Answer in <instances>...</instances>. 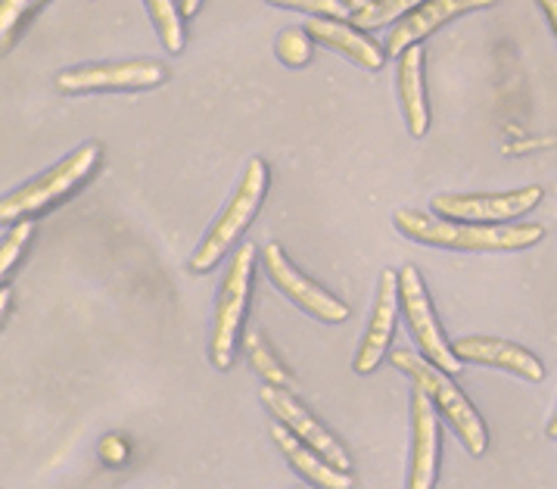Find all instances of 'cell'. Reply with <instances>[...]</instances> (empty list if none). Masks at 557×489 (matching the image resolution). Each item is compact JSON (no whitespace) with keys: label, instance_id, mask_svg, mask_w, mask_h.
Instances as JSON below:
<instances>
[{"label":"cell","instance_id":"obj_11","mask_svg":"<svg viewBox=\"0 0 557 489\" xmlns=\"http://www.w3.org/2000/svg\"><path fill=\"white\" fill-rule=\"evenodd\" d=\"M401 299H399V271L386 268L380 271L377 278V296H374V309L368 318V328L361 337V346H358L356 375H371L380 362L389 353V343L396 337V321H399Z\"/></svg>","mask_w":557,"mask_h":489},{"label":"cell","instance_id":"obj_13","mask_svg":"<svg viewBox=\"0 0 557 489\" xmlns=\"http://www.w3.org/2000/svg\"><path fill=\"white\" fill-rule=\"evenodd\" d=\"M451 350L461 362L502 368V371L530 380V383H542V378H545L542 362L530 350L517 346L511 340H502V337H461L451 343Z\"/></svg>","mask_w":557,"mask_h":489},{"label":"cell","instance_id":"obj_23","mask_svg":"<svg viewBox=\"0 0 557 489\" xmlns=\"http://www.w3.org/2000/svg\"><path fill=\"white\" fill-rule=\"evenodd\" d=\"M45 0H0V32H3V50L13 45L16 28L35 13Z\"/></svg>","mask_w":557,"mask_h":489},{"label":"cell","instance_id":"obj_18","mask_svg":"<svg viewBox=\"0 0 557 489\" xmlns=\"http://www.w3.org/2000/svg\"><path fill=\"white\" fill-rule=\"evenodd\" d=\"M150 20L157 25L159 41L169 53H181L184 50V25H181V3L175 0H144Z\"/></svg>","mask_w":557,"mask_h":489},{"label":"cell","instance_id":"obj_21","mask_svg":"<svg viewBox=\"0 0 557 489\" xmlns=\"http://www.w3.org/2000/svg\"><path fill=\"white\" fill-rule=\"evenodd\" d=\"M312 35L306 28H284L274 41V50H277V60L284 66H306L312 60Z\"/></svg>","mask_w":557,"mask_h":489},{"label":"cell","instance_id":"obj_29","mask_svg":"<svg viewBox=\"0 0 557 489\" xmlns=\"http://www.w3.org/2000/svg\"><path fill=\"white\" fill-rule=\"evenodd\" d=\"M545 433H548V440H557V408L555 415H552V421H548V427H545Z\"/></svg>","mask_w":557,"mask_h":489},{"label":"cell","instance_id":"obj_24","mask_svg":"<svg viewBox=\"0 0 557 489\" xmlns=\"http://www.w3.org/2000/svg\"><path fill=\"white\" fill-rule=\"evenodd\" d=\"M271 7H284V10H302L312 13L318 20H343L349 13V7L343 0H265Z\"/></svg>","mask_w":557,"mask_h":489},{"label":"cell","instance_id":"obj_26","mask_svg":"<svg viewBox=\"0 0 557 489\" xmlns=\"http://www.w3.org/2000/svg\"><path fill=\"white\" fill-rule=\"evenodd\" d=\"M200 3L202 0H181V16H184V20H190V16L200 10Z\"/></svg>","mask_w":557,"mask_h":489},{"label":"cell","instance_id":"obj_27","mask_svg":"<svg viewBox=\"0 0 557 489\" xmlns=\"http://www.w3.org/2000/svg\"><path fill=\"white\" fill-rule=\"evenodd\" d=\"M7 309H10V288L0 290V311H3V318H7Z\"/></svg>","mask_w":557,"mask_h":489},{"label":"cell","instance_id":"obj_25","mask_svg":"<svg viewBox=\"0 0 557 489\" xmlns=\"http://www.w3.org/2000/svg\"><path fill=\"white\" fill-rule=\"evenodd\" d=\"M535 3L545 13V20H548V25H552V32H555L557 38V0H535Z\"/></svg>","mask_w":557,"mask_h":489},{"label":"cell","instance_id":"obj_5","mask_svg":"<svg viewBox=\"0 0 557 489\" xmlns=\"http://www.w3.org/2000/svg\"><path fill=\"white\" fill-rule=\"evenodd\" d=\"M252 271H256V246L244 244L224 271L219 299H215L212 337H209V362L215 371H231L234 356H237V340H240L246 309H249Z\"/></svg>","mask_w":557,"mask_h":489},{"label":"cell","instance_id":"obj_15","mask_svg":"<svg viewBox=\"0 0 557 489\" xmlns=\"http://www.w3.org/2000/svg\"><path fill=\"white\" fill-rule=\"evenodd\" d=\"M271 440L274 445L281 449V455L290 462V467L306 480V484H312L318 489H352L356 487V480H352V474H346V470H339L334 467L321 452H314L312 445H306L299 437H293L290 427H284V424H271Z\"/></svg>","mask_w":557,"mask_h":489},{"label":"cell","instance_id":"obj_3","mask_svg":"<svg viewBox=\"0 0 557 489\" xmlns=\"http://www.w3.org/2000/svg\"><path fill=\"white\" fill-rule=\"evenodd\" d=\"M268 194V166L265 159L252 156L246 162L244 175L237 181V191L234 197L227 200V206L222 209V216L212 222V228L206 231V237L200 241V246L194 249L190 256V268L197 274H206L212 268L222 262L224 256L231 253V246H237V241L244 237V231L252 224L256 212L262 209V200Z\"/></svg>","mask_w":557,"mask_h":489},{"label":"cell","instance_id":"obj_8","mask_svg":"<svg viewBox=\"0 0 557 489\" xmlns=\"http://www.w3.org/2000/svg\"><path fill=\"white\" fill-rule=\"evenodd\" d=\"M262 262H265L271 284L281 290L290 303H296L299 309L309 311L312 318L324 321V325H339V321L349 318V306L343 299H336L334 293H327L321 284H314L312 278H306L287 259V253L281 249V244L262 246Z\"/></svg>","mask_w":557,"mask_h":489},{"label":"cell","instance_id":"obj_28","mask_svg":"<svg viewBox=\"0 0 557 489\" xmlns=\"http://www.w3.org/2000/svg\"><path fill=\"white\" fill-rule=\"evenodd\" d=\"M343 3L349 7V13H358V10H364V7H368L371 0H343Z\"/></svg>","mask_w":557,"mask_h":489},{"label":"cell","instance_id":"obj_2","mask_svg":"<svg viewBox=\"0 0 557 489\" xmlns=\"http://www.w3.org/2000/svg\"><path fill=\"white\" fill-rule=\"evenodd\" d=\"M393 365L399 368L405 378H411L414 387H421L430 402L436 405V412L451 424V430L458 433V440L468 445L470 455H483L490 449V433L486 424L476 415V408L470 400L458 390V383L446 375L443 368H436L433 362H426L411 350H396L393 353Z\"/></svg>","mask_w":557,"mask_h":489},{"label":"cell","instance_id":"obj_4","mask_svg":"<svg viewBox=\"0 0 557 489\" xmlns=\"http://www.w3.org/2000/svg\"><path fill=\"white\" fill-rule=\"evenodd\" d=\"M97 162H100V144H82L66 159H60L50 172L32 179L23 187H16L13 194H7L3 206H0V219L16 224L38 216V212L53 209L57 203L72 197L90 179Z\"/></svg>","mask_w":557,"mask_h":489},{"label":"cell","instance_id":"obj_7","mask_svg":"<svg viewBox=\"0 0 557 489\" xmlns=\"http://www.w3.org/2000/svg\"><path fill=\"white\" fill-rule=\"evenodd\" d=\"M542 197L545 194L539 184L520 187V191H502V194H443V197H433V212L446 222L508 224L533 212Z\"/></svg>","mask_w":557,"mask_h":489},{"label":"cell","instance_id":"obj_19","mask_svg":"<svg viewBox=\"0 0 557 489\" xmlns=\"http://www.w3.org/2000/svg\"><path fill=\"white\" fill-rule=\"evenodd\" d=\"M421 3L426 0H371L364 10H358V13H349V23L356 25V28H383V25L389 23H401L408 13H414Z\"/></svg>","mask_w":557,"mask_h":489},{"label":"cell","instance_id":"obj_1","mask_svg":"<svg viewBox=\"0 0 557 489\" xmlns=\"http://www.w3.org/2000/svg\"><path fill=\"white\" fill-rule=\"evenodd\" d=\"M393 224L414 244L458 249V253H513V249H530L545 237L542 224L446 222L418 209H399L393 216Z\"/></svg>","mask_w":557,"mask_h":489},{"label":"cell","instance_id":"obj_22","mask_svg":"<svg viewBox=\"0 0 557 489\" xmlns=\"http://www.w3.org/2000/svg\"><path fill=\"white\" fill-rule=\"evenodd\" d=\"M32 231H35V224L28 222V219H25V222H16L7 231L3 246H0V274H3V281L10 278L13 266L20 262V256H23L25 246L32 241Z\"/></svg>","mask_w":557,"mask_h":489},{"label":"cell","instance_id":"obj_20","mask_svg":"<svg viewBox=\"0 0 557 489\" xmlns=\"http://www.w3.org/2000/svg\"><path fill=\"white\" fill-rule=\"evenodd\" d=\"M246 356H249V365L256 368V375L271 383V387H287L290 383V375L284 371V365L274 358V353L265 346V340L259 334L246 337Z\"/></svg>","mask_w":557,"mask_h":489},{"label":"cell","instance_id":"obj_14","mask_svg":"<svg viewBox=\"0 0 557 489\" xmlns=\"http://www.w3.org/2000/svg\"><path fill=\"white\" fill-rule=\"evenodd\" d=\"M492 3L495 0H426L414 13H408L401 23L393 25V32L386 35V50L389 53H405L408 47L421 45L424 38L440 32L451 20L473 13V10H483V7H492Z\"/></svg>","mask_w":557,"mask_h":489},{"label":"cell","instance_id":"obj_12","mask_svg":"<svg viewBox=\"0 0 557 489\" xmlns=\"http://www.w3.org/2000/svg\"><path fill=\"white\" fill-rule=\"evenodd\" d=\"M440 474V412L421 387L411 393V465L408 489H433Z\"/></svg>","mask_w":557,"mask_h":489},{"label":"cell","instance_id":"obj_16","mask_svg":"<svg viewBox=\"0 0 557 489\" xmlns=\"http://www.w3.org/2000/svg\"><path fill=\"white\" fill-rule=\"evenodd\" d=\"M306 32L312 35V41L349 57L352 63L368 69V72H377L386 63V50L377 41H371L364 32H358L356 25L343 23V20H318V16H312L306 23Z\"/></svg>","mask_w":557,"mask_h":489},{"label":"cell","instance_id":"obj_6","mask_svg":"<svg viewBox=\"0 0 557 489\" xmlns=\"http://www.w3.org/2000/svg\"><path fill=\"white\" fill-rule=\"evenodd\" d=\"M399 299H401V315L408 321V331L414 337L418 350L426 362H433L436 368H443L446 375H458L465 371V362L455 356L451 343L443 334L440 321H436V311L433 303L426 296L424 278L414 266H405L399 271Z\"/></svg>","mask_w":557,"mask_h":489},{"label":"cell","instance_id":"obj_17","mask_svg":"<svg viewBox=\"0 0 557 489\" xmlns=\"http://www.w3.org/2000/svg\"><path fill=\"white\" fill-rule=\"evenodd\" d=\"M399 97L401 112L408 122V132L421 137L430 129V107H426V85H424V47H408L399 53Z\"/></svg>","mask_w":557,"mask_h":489},{"label":"cell","instance_id":"obj_9","mask_svg":"<svg viewBox=\"0 0 557 489\" xmlns=\"http://www.w3.org/2000/svg\"><path fill=\"white\" fill-rule=\"evenodd\" d=\"M169 78V69L157 60H125V63H88L66 69L57 75L63 94H90V90H147L159 88Z\"/></svg>","mask_w":557,"mask_h":489},{"label":"cell","instance_id":"obj_10","mask_svg":"<svg viewBox=\"0 0 557 489\" xmlns=\"http://www.w3.org/2000/svg\"><path fill=\"white\" fill-rule=\"evenodd\" d=\"M259 400L265 405L268 412L274 415V421H281L284 427H290L293 437H299L306 445H312L314 452H321L327 462L346 474H352V459L346 455L343 443L336 440L334 433L324 427V424L314 418L312 412L296 400L293 393H287L284 387H271V383H262L259 390Z\"/></svg>","mask_w":557,"mask_h":489}]
</instances>
